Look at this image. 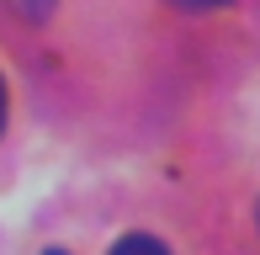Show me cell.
I'll use <instances>...</instances> for the list:
<instances>
[{"label": "cell", "instance_id": "obj_3", "mask_svg": "<svg viewBox=\"0 0 260 255\" xmlns=\"http://www.w3.org/2000/svg\"><path fill=\"white\" fill-rule=\"evenodd\" d=\"M181 11H212V6H234V0H175Z\"/></svg>", "mask_w": 260, "mask_h": 255}, {"label": "cell", "instance_id": "obj_5", "mask_svg": "<svg viewBox=\"0 0 260 255\" xmlns=\"http://www.w3.org/2000/svg\"><path fill=\"white\" fill-rule=\"evenodd\" d=\"M43 255H69V250H58V245H53V250H43Z\"/></svg>", "mask_w": 260, "mask_h": 255}, {"label": "cell", "instance_id": "obj_2", "mask_svg": "<svg viewBox=\"0 0 260 255\" xmlns=\"http://www.w3.org/2000/svg\"><path fill=\"white\" fill-rule=\"evenodd\" d=\"M6 6L16 11L21 21H32V27H38V21H48V16H53V6H58V0H6Z\"/></svg>", "mask_w": 260, "mask_h": 255}, {"label": "cell", "instance_id": "obj_4", "mask_svg": "<svg viewBox=\"0 0 260 255\" xmlns=\"http://www.w3.org/2000/svg\"><path fill=\"white\" fill-rule=\"evenodd\" d=\"M6 112L11 107H6V80H0V133H6Z\"/></svg>", "mask_w": 260, "mask_h": 255}, {"label": "cell", "instance_id": "obj_1", "mask_svg": "<svg viewBox=\"0 0 260 255\" xmlns=\"http://www.w3.org/2000/svg\"><path fill=\"white\" fill-rule=\"evenodd\" d=\"M106 255H170V250H165V239H154V234H122Z\"/></svg>", "mask_w": 260, "mask_h": 255}]
</instances>
